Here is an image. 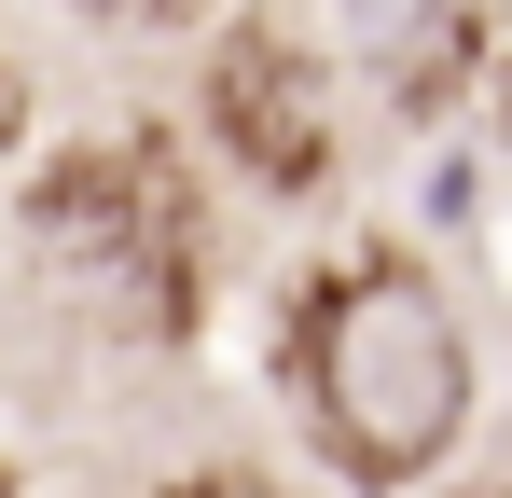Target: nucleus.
<instances>
[{"mask_svg":"<svg viewBox=\"0 0 512 498\" xmlns=\"http://www.w3.org/2000/svg\"><path fill=\"white\" fill-rule=\"evenodd\" d=\"M291 402H305L319 457H333L360 498H402V485H429V471L471 443V402H485L471 319L443 305V277H429L416 249H346V263L305 277Z\"/></svg>","mask_w":512,"mask_h":498,"instance_id":"f257e3e1","label":"nucleus"},{"mask_svg":"<svg viewBox=\"0 0 512 498\" xmlns=\"http://www.w3.org/2000/svg\"><path fill=\"white\" fill-rule=\"evenodd\" d=\"M14 236L42 249L97 319L153 332V346L194 332V236H208V222H194V180H180V153L153 125H97L70 153H42Z\"/></svg>","mask_w":512,"mask_h":498,"instance_id":"f03ea898","label":"nucleus"},{"mask_svg":"<svg viewBox=\"0 0 512 498\" xmlns=\"http://www.w3.org/2000/svg\"><path fill=\"white\" fill-rule=\"evenodd\" d=\"M208 139L250 166V194H319V180H333L346 97H333V70L305 56V28L236 14V28L208 42Z\"/></svg>","mask_w":512,"mask_h":498,"instance_id":"7ed1b4c3","label":"nucleus"},{"mask_svg":"<svg viewBox=\"0 0 512 498\" xmlns=\"http://www.w3.org/2000/svg\"><path fill=\"white\" fill-rule=\"evenodd\" d=\"M346 14H360V42H374V56H402V70L457 28V0H346Z\"/></svg>","mask_w":512,"mask_h":498,"instance_id":"20e7f679","label":"nucleus"},{"mask_svg":"<svg viewBox=\"0 0 512 498\" xmlns=\"http://www.w3.org/2000/svg\"><path fill=\"white\" fill-rule=\"evenodd\" d=\"M84 28H111V42H167V28H194L208 0H70Z\"/></svg>","mask_w":512,"mask_h":498,"instance_id":"39448f33","label":"nucleus"},{"mask_svg":"<svg viewBox=\"0 0 512 498\" xmlns=\"http://www.w3.org/2000/svg\"><path fill=\"white\" fill-rule=\"evenodd\" d=\"M153 498H291L277 471H250V457H208V471H167Z\"/></svg>","mask_w":512,"mask_h":498,"instance_id":"423d86ee","label":"nucleus"},{"mask_svg":"<svg viewBox=\"0 0 512 498\" xmlns=\"http://www.w3.org/2000/svg\"><path fill=\"white\" fill-rule=\"evenodd\" d=\"M28 97H42V83H28V56H14V42H0V153H14V139H28Z\"/></svg>","mask_w":512,"mask_h":498,"instance_id":"0eeeda50","label":"nucleus"},{"mask_svg":"<svg viewBox=\"0 0 512 498\" xmlns=\"http://www.w3.org/2000/svg\"><path fill=\"white\" fill-rule=\"evenodd\" d=\"M471 498H512V485H471Z\"/></svg>","mask_w":512,"mask_h":498,"instance_id":"6e6552de","label":"nucleus"}]
</instances>
